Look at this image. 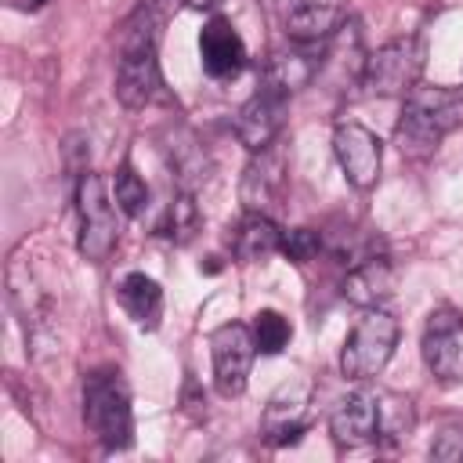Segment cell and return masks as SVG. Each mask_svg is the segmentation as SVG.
I'll list each match as a JSON object with an SVG mask.
<instances>
[{
	"label": "cell",
	"instance_id": "cell-1",
	"mask_svg": "<svg viewBox=\"0 0 463 463\" xmlns=\"http://www.w3.org/2000/svg\"><path fill=\"white\" fill-rule=\"evenodd\" d=\"M159 0H141L137 11L127 18L119 36V65H116V98L123 109H148L163 98V72H159Z\"/></svg>",
	"mask_w": 463,
	"mask_h": 463
},
{
	"label": "cell",
	"instance_id": "cell-2",
	"mask_svg": "<svg viewBox=\"0 0 463 463\" xmlns=\"http://www.w3.org/2000/svg\"><path fill=\"white\" fill-rule=\"evenodd\" d=\"M456 127H463V87H412L394 123V145L409 159H427Z\"/></svg>",
	"mask_w": 463,
	"mask_h": 463
},
{
	"label": "cell",
	"instance_id": "cell-3",
	"mask_svg": "<svg viewBox=\"0 0 463 463\" xmlns=\"http://www.w3.org/2000/svg\"><path fill=\"white\" fill-rule=\"evenodd\" d=\"M83 420L105 452L134 445V409L119 369H94L83 376Z\"/></svg>",
	"mask_w": 463,
	"mask_h": 463
},
{
	"label": "cell",
	"instance_id": "cell-4",
	"mask_svg": "<svg viewBox=\"0 0 463 463\" xmlns=\"http://www.w3.org/2000/svg\"><path fill=\"white\" fill-rule=\"evenodd\" d=\"M398 347V318L383 307H365L340 347V373L347 380H373Z\"/></svg>",
	"mask_w": 463,
	"mask_h": 463
},
{
	"label": "cell",
	"instance_id": "cell-5",
	"mask_svg": "<svg viewBox=\"0 0 463 463\" xmlns=\"http://www.w3.org/2000/svg\"><path fill=\"white\" fill-rule=\"evenodd\" d=\"M116 199L105 184L101 174H83L76 184V213H80V235L76 250L90 264H105L119 242V217H116Z\"/></svg>",
	"mask_w": 463,
	"mask_h": 463
},
{
	"label": "cell",
	"instance_id": "cell-6",
	"mask_svg": "<svg viewBox=\"0 0 463 463\" xmlns=\"http://www.w3.org/2000/svg\"><path fill=\"white\" fill-rule=\"evenodd\" d=\"M423 61H427V51H423V40L420 36L391 40V43L376 47L365 58L362 87L369 94H380V98H405L420 83Z\"/></svg>",
	"mask_w": 463,
	"mask_h": 463
},
{
	"label": "cell",
	"instance_id": "cell-7",
	"mask_svg": "<svg viewBox=\"0 0 463 463\" xmlns=\"http://www.w3.org/2000/svg\"><path fill=\"white\" fill-rule=\"evenodd\" d=\"M253 354H257V340L253 329H246L242 322H224L210 333V358H213V387L224 398H239L250 383V369H253Z\"/></svg>",
	"mask_w": 463,
	"mask_h": 463
},
{
	"label": "cell",
	"instance_id": "cell-8",
	"mask_svg": "<svg viewBox=\"0 0 463 463\" xmlns=\"http://www.w3.org/2000/svg\"><path fill=\"white\" fill-rule=\"evenodd\" d=\"M311 391L315 383L307 376H293L286 380L264 405V416H260V438L275 449L282 445H297L307 430V420H311Z\"/></svg>",
	"mask_w": 463,
	"mask_h": 463
},
{
	"label": "cell",
	"instance_id": "cell-9",
	"mask_svg": "<svg viewBox=\"0 0 463 463\" xmlns=\"http://www.w3.org/2000/svg\"><path fill=\"white\" fill-rule=\"evenodd\" d=\"M423 362L441 383H459L463 380V315L456 307H434L423 326L420 340Z\"/></svg>",
	"mask_w": 463,
	"mask_h": 463
},
{
	"label": "cell",
	"instance_id": "cell-10",
	"mask_svg": "<svg viewBox=\"0 0 463 463\" xmlns=\"http://www.w3.org/2000/svg\"><path fill=\"white\" fill-rule=\"evenodd\" d=\"M333 152H336V163H340V170H344V177H347L351 188L365 192V188L376 184L380 166H383V141L369 127H362L354 119L336 123V130H333Z\"/></svg>",
	"mask_w": 463,
	"mask_h": 463
},
{
	"label": "cell",
	"instance_id": "cell-11",
	"mask_svg": "<svg viewBox=\"0 0 463 463\" xmlns=\"http://www.w3.org/2000/svg\"><path fill=\"white\" fill-rule=\"evenodd\" d=\"M286 195V152L279 145H268L260 152H250V163L242 166L239 181V203L246 213H271Z\"/></svg>",
	"mask_w": 463,
	"mask_h": 463
},
{
	"label": "cell",
	"instance_id": "cell-12",
	"mask_svg": "<svg viewBox=\"0 0 463 463\" xmlns=\"http://www.w3.org/2000/svg\"><path fill=\"white\" fill-rule=\"evenodd\" d=\"M286 101L289 94L264 83L239 112H235V137L250 148V152H260L268 145L279 141L282 134V123H286Z\"/></svg>",
	"mask_w": 463,
	"mask_h": 463
},
{
	"label": "cell",
	"instance_id": "cell-13",
	"mask_svg": "<svg viewBox=\"0 0 463 463\" xmlns=\"http://www.w3.org/2000/svg\"><path fill=\"white\" fill-rule=\"evenodd\" d=\"M199 58H203L206 76H213V80H232V76H239L246 69V43H242L239 29L224 14H213L203 25Z\"/></svg>",
	"mask_w": 463,
	"mask_h": 463
},
{
	"label": "cell",
	"instance_id": "cell-14",
	"mask_svg": "<svg viewBox=\"0 0 463 463\" xmlns=\"http://www.w3.org/2000/svg\"><path fill=\"white\" fill-rule=\"evenodd\" d=\"M329 434L340 449H362L376 441L380 434V412H376V394L369 391H351L340 398L329 412Z\"/></svg>",
	"mask_w": 463,
	"mask_h": 463
},
{
	"label": "cell",
	"instance_id": "cell-15",
	"mask_svg": "<svg viewBox=\"0 0 463 463\" xmlns=\"http://www.w3.org/2000/svg\"><path fill=\"white\" fill-rule=\"evenodd\" d=\"M344 300L354 304V307H380L391 293H394V264L387 257H365L358 260L347 275H344V286H340Z\"/></svg>",
	"mask_w": 463,
	"mask_h": 463
},
{
	"label": "cell",
	"instance_id": "cell-16",
	"mask_svg": "<svg viewBox=\"0 0 463 463\" xmlns=\"http://www.w3.org/2000/svg\"><path fill=\"white\" fill-rule=\"evenodd\" d=\"M344 0H293L286 11V36L293 43H322L336 33Z\"/></svg>",
	"mask_w": 463,
	"mask_h": 463
},
{
	"label": "cell",
	"instance_id": "cell-17",
	"mask_svg": "<svg viewBox=\"0 0 463 463\" xmlns=\"http://www.w3.org/2000/svg\"><path fill=\"white\" fill-rule=\"evenodd\" d=\"M315 47L318 43H297L289 51H275L268 69H264V83H271L286 94L307 87L322 69V54H315Z\"/></svg>",
	"mask_w": 463,
	"mask_h": 463
},
{
	"label": "cell",
	"instance_id": "cell-18",
	"mask_svg": "<svg viewBox=\"0 0 463 463\" xmlns=\"http://www.w3.org/2000/svg\"><path fill=\"white\" fill-rule=\"evenodd\" d=\"M365 58H369V54L362 51L358 22H354V18H347V22H340V25H336V33L329 36V47H326V54H322V69H318V72L336 76V83H344V76L362 83Z\"/></svg>",
	"mask_w": 463,
	"mask_h": 463
},
{
	"label": "cell",
	"instance_id": "cell-19",
	"mask_svg": "<svg viewBox=\"0 0 463 463\" xmlns=\"http://www.w3.org/2000/svg\"><path fill=\"white\" fill-rule=\"evenodd\" d=\"M116 297H119L123 311H127L141 329H156V326H159V318H163V289H159V282H156L152 275H145V271L123 275Z\"/></svg>",
	"mask_w": 463,
	"mask_h": 463
},
{
	"label": "cell",
	"instance_id": "cell-20",
	"mask_svg": "<svg viewBox=\"0 0 463 463\" xmlns=\"http://www.w3.org/2000/svg\"><path fill=\"white\" fill-rule=\"evenodd\" d=\"M279 242H282V232L271 221V213H246L232 232V253L246 264L271 257L279 250Z\"/></svg>",
	"mask_w": 463,
	"mask_h": 463
},
{
	"label": "cell",
	"instance_id": "cell-21",
	"mask_svg": "<svg viewBox=\"0 0 463 463\" xmlns=\"http://www.w3.org/2000/svg\"><path fill=\"white\" fill-rule=\"evenodd\" d=\"M199 228H203L199 203H195V195H192L188 188H181V192L170 199V206H166V213H163V221H159V235H166L170 242L184 246V242L195 239Z\"/></svg>",
	"mask_w": 463,
	"mask_h": 463
},
{
	"label": "cell",
	"instance_id": "cell-22",
	"mask_svg": "<svg viewBox=\"0 0 463 463\" xmlns=\"http://www.w3.org/2000/svg\"><path fill=\"white\" fill-rule=\"evenodd\" d=\"M376 412H380V434L376 441H387V445H398L412 434L416 427V412H412V402L402 398V394H376Z\"/></svg>",
	"mask_w": 463,
	"mask_h": 463
},
{
	"label": "cell",
	"instance_id": "cell-23",
	"mask_svg": "<svg viewBox=\"0 0 463 463\" xmlns=\"http://www.w3.org/2000/svg\"><path fill=\"white\" fill-rule=\"evenodd\" d=\"M112 199H116L119 213H127V217H137L148 206V184H145V177L130 163H123L116 170V177H112Z\"/></svg>",
	"mask_w": 463,
	"mask_h": 463
},
{
	"label": "cell",
	"instance_id": "cell-24",
	"mask_svg": "<svg viewBox=\"0 0 463 463\" xmlns=\"http://www.w3.org/2000/svg\"><path fill=\"white\" fill-rule=\"evenodd\" d=\"M289 336H293V329H289L286 315H279L275 307H260L253 315V340H257L260 354H282Z\"/></svg>",
	"mask_w": 463,
	"mask_h": 463
},
{
	"label": "cell",
	"instance_id": "cell-25",
	"mask_svg": "<svg viewBox=\"0 0 463 463\" xmlns=\"http://www.w3.org/2000/svg\"><path fill=\"white\" fill-rule=\"evenodd\" d=\"M318 250H322V239H318L315 228H289V232H282L279 253L289 257L293 264H307V260H315Z\"/></svg>",
	"mask_w": 463,
	"mask_h": 463
},
{
	"label": "cell",
	"instance_id": "cell-26",
	"mask_svg": "<svg viewBox=\"0 0 463 463\" xmlns=\"http://www.w3.org/2000/svg\"><path fill=\"white\" fill-rule=\"evenodd\" d=\"M430 459H438V463H463V427H445L430 441Z\"/></svg>",
	"mask_w": 463,
	"mask_h": 463
},
{
	"label": "cell",
	"instance_id": "cell-27",
	"mask_svg": "<svg viewBox=\"0 0 463 463\" xmlns=\"http://www.w3.org/2000/svg\"><path fill=\"white\" fill-rule=\"evenodd\" d=\"M217 4H221V0H184L188 11H213Z\"/></svg>",
	"mask_w": 463,
	"mask_h": 463
},
{
	"label": "cell",
	"instance_id": "cell-28",
	"mask_svg": "<svg viewBox=\"0 0 463 463\" xmlns=\"http://www.w3.org/2000/svg\"><path fill=\"white\" fill-rule=\"evenodd\" d=\"M18 4H22V7H29V11H33V7H43V4H47V0H18Z\"/></svg>",
	"mask_w": 463,
	"mask_h": 463
}]
</instances>
